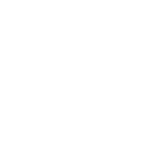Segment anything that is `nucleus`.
<instances>
[]
</instances>
